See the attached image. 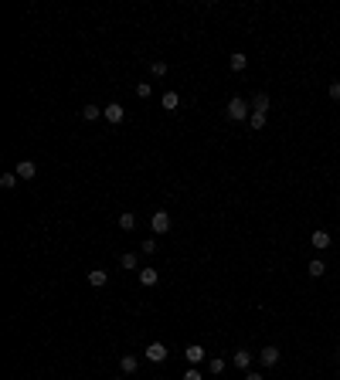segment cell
I'll use <instances>...</instances> for the list:
<instances>
[{
	"label": "cell",
	"instance_id": "9c48e42d",
	"mask_svg": "<svg viewBox=\"0 0 340 380\" xmlns=\"http://www.w3.org/2000/svg\"><path fill=\"white\" fill-rule=\"evenodd\" d=\"M160 105H163L167 112H174L177 105H181V95H177V92H163V99H160Z\"/></svg>",
	"mask_w": 340,
	"mask_h": 380
},
{
	"label": "cell",
	"instance_id": "44dd1931",
	"mask_svg": "<svg viewBox=\"0 0 340 380\" xmlns=\"http://www.w3.org/2000/svg\"><path fill=\"white\" fill-rule=\"evenodd\" d=\"M306 272H310L313 279H320V275L327 272V265H323V261H320V258H317V261H310V269H306Z\"/></svg>",
	"mask_w": 340,
	"mask_h": 380
},
{
	"label": "cell",
	"instance_id": "d4e9b609",
	"mask_svg": "<svg viewBox=\"0 0 340 380\" xmlns=\"http://www.w3.org/2000/svg\"><path fill=\"white\" fill-rule=\"evenodd\" d=\"M208 370H211V373H221V370H225V360L211 357V360H208Z\"/></svg>",
	"mask_w": 340,
	"mask_h": 380
},
{
	"label": "cell",
	"instance_id": "e0dca14e",
	"mask_svg": "<svg viewBox=\"0 0 340 380\" xmlns=\"http://www.w3.org/2000/svg\"><path fill=\"white\" fill-rule=\"evenodd\" d=\"M102 112H106V109H99L95 102H89V105H82V119H99Z\"/></svg>",
	"mask_w": 340,
	"mask_h": 380
},
{
	"label": "cell",
	"instance_id": "603a6c76",
	"mask_svg": "<svg viewBox=\"0 0 340 380\" xmlns=\"http://www.w3.org/2000/svg\"><path fill=\"white\" fill-rule=\"evenodd\" d=\"M150 92H153L150 82H140V85H136V95H140V99H150Z\"/></svg>",
	"mask_w": 340,
	"mask_h": 380
},
{
	"label": "cell",
	"instance_id": "5b68a950",
	"mask_svg": "<svg viewBox=\"0 0 340 380\" xmlns=\"http://www.w3.org/2000/svg\"><path fill=\"white\" fill-rule=\"evenodd\" d=\"M184 357H187V363H204V357H208V350H204L201 343H191V347L184 350Z\"/></svg>",
	"mask_w": 340,
	"mask_h": 380
},
{
	"label": "cell",
	"instance_id": "cb8c5ba5",
	"mask_svg": "<svg viewBox=\"0 0 340 380\" xmlns=\"http://www.w3.org/2000/svg\"><path fill=\"white\" fill-rule=\"evenodd\" d=\"M140 251H143V255H153V251H157V241H153V238L140 241Z\"/></svg>",
	"mask_w": 340,
	"mask_h": 380
},
{
	"label": "cell",
	"instance_id": "f1b7e54d",
	"mask_svg": "<svg viewBox=\"0 0 340 380\" xmlns=\"http://www.w3.org/2000/svg\"><path fill=\"white\" fill-rule=\"evenodd\" d=\"M337 360H340V350H337Z\"/></svg>",
	"mask_w": 340,
	"mask_h": 380
},
{
	"label": "cell",
	"instance_id": "5bb4252c",
	"mask_svg": "<svg viewBox=\"0 0 340 380\" xmlns=\"http://www.w3.org/2000/svg\"><path fill=\"white\" fill-rule=\"evenodd\" d=\"M119 265H123V269H126V272H133V269H136V265H140V255H136V251H126V255H123V258H119Z\"/></svg>",
	"mask_w": 340,
	"mask_h": 380
},
{
	"label": "cell",
	"instance_id": "9a60e30c",
	"mask_svg": "<svg viewBox=\"0 0 340 380\" xmlns=\"http://www.w3.org/2000/svg\"><path fill=\"white\" fill-rule=\"evenodd\" d=\"M235 367L238 370H249L252 367V353H249V350H238V353H235Z\"/></svg>",
	"mask_w": 340,
	"mask_h": 380
},
{
	"label": "cell",
	"instance_id": "3957f363",
	"mask_svg": "<svg viewBox=\"0 0 340 380\" xmlns=\"http://www.w3.org/2000/svg\"><path fill=\"white\" fill-rule=\"evenodd\" d=\"M143 357H147L150 363H163V360H167L170 353H167V347H163V343H147V350H143Z\"/></svg>",
	"mask_w": 340,
	"mask_h": 380
},
{
	"label": "cell",
	"instance_id": "4fadbf2b",
	"mask_svg": "<svg viewBox=\"0 0 340 380\" xmlns=\"http://www.w3.org/2000/svg\"><path fill=\"white\" fill-rule=\"evenodd\" d=\"M119 370H123V373H136V370H140V360H136L133 353H129V357H123V360H119Z\"/></svg>",
	"mask_w": 340,
	"mask_h": 380
},
{
	"label": "cell",
	"instance_id": "2e32d148",
	"mask_svg": "<svg viewBox=\"0 0 340 380\" xmlns=\"http://www.w3.org/2000/svg\"><path fill=\"white\" fill-rule=\"evenodd\" d=\"M140 282H143L147 289H150V285H157V269H150V265H147V269H140Z\"/></svg>",
	"mask_w": 340,
	"mask_h": 380
},
{
	"label": "cell",
	"instance_id": "ffe728a7",
	"mask_svg": "<svg viewBox=\"0 0 340 380\" xmlns=\"http://www.w3.org/2000/svg\"><path fill=\"white\" fill-rule=\"evenodd\" d=\"M150 71H153V79H163L167 75V61H150Z\"/></svg>",
	"mask_w": 340,
	"mask_h": 380
},
{
	"label": "cell",
	"instance_id": "277c9868",
	"mask_svg": "<svg viewBox=\"0 0 340 380\" xmlns=\"http://www.w3.org/2000/svg\"><path fill=\"white\" fill-rule=\"evenodd\" d=\"M102 116H106V123H113V126H119L126 119V109L123 105H119V102H109V105H106V112H102Z\"/></svg>",
	"mask_w": 340,
	"mask_h": 380
},
{
	"label": "cell",
	"instance_id": "484cf974",
	"mask_svg": "<svg viewBox=\"0 0 340 380\" xmlns=\"http://www.w3.org/2000/svg\"><path fill=\"white\" fill-rule=\"evenodd\" d=\"M184 380H204V377H201V370L191 367V370H184Z\"/></svg>",
	"mask_w": 340,
	"mask_h": 380
},
{
	"label": "cell",
	"instance_id": "52a82bcc",
	"mask_svg": "<svg viewBox=\"0 0 340 380\" xmlns=\"http://www.w3.org/2000/svg\"><path fill=\"white\" fill-rule=\"evenodd\" d=\"M310 245L317 248V251H327L330 248V231H313V235H310Z\"/></svg>",
	"mask_w": 340,
	"mask_h": 380
},
{
	"label": "cell",
	"instance_id": "8992f818",
	"mask_svg": "<svg viewBox=\"0 0 340 380\" xmlns=\"http://www.w3.org/2000/svg\"><path fill=\"white\" fill-rule=\"evenodd\" d=\"M14 173H17L21 180H34V173H38V163H34V160H21Z\"/></svg>",
	"mask_w": 340,
	"mask_h": 380
},
{
	"label": "cell",
	"instance_id": "6da1fadb",
	"mask_svg": "<svg viewBox=\"0 0 340 380\" xmlns=\"http://www.w3.org/2000/svg\"><path fill=\"white\" fill-rule=\"evenodd\" d=\"M225 116L231 119V123H242V119H249V116H252V112H249V102H245V99H238V95H235V99L228 102Z\"/></svg>",
	"mask_w": 340,
	"mask_h": 380
},
{
	"label": "cell",
	"instance_id": "4316f807",
	"mask_svg": "<svg viewBox=\"0 0 340 380\" xmlns=\"http://www.w3.org/2000/svg\"><path fill=\"white\" fill-rule=\"evenodd\" d=\"M330 99H340V82H330Z\"/></svg>",
	"mask_w": 340,
	"mask_h": 380
},
{
	"label": "cell",
	"instance_id": "7a4b0ae2",
	"mask_svg": "<svg viewBox=\"0 0 340 380\" xmlns=\"http://www.w3.org/2000/svg\"><path fill=\"white\" fill-rule=\"evenodd\" d=\"M150 231H153V235H167L170 231V214L167 211H153V217H150Z\"/></svg>",
	"mask_w": 340,
	"mask_h": 380
},
{
	"label": "cell",
	"instance_id": "7402d4cb",
	"mask_svg": "<svg viewBox=\"0 0 340 380\" xmlns=\"http://www.w3.org/2000/svg\"><path fill=\"white\" fill-rule=\"evenodd\" d=\"M0 187L14 190V187H17V173H4V177H0Z\"/></svg>",
	"mask_w": 340,
	"mask_h": 380
},
{
	"label": "cell",
	"instance_id": "83f0119b",
	"mask_svg": "<svg viewBox=\"0 0 340 380\" xmlns=\"http://www.w3.org/2000/svg\"><path fill=\"white\" fill-rule=\"evenodd\" d=\"M245 380H265V377H262V373H252V370H249V373H245Z\"/></svg>",
	"mask_w": 340,
	"mask_h": 380
},
{
	"label": "cell",
	"instance_id": "ba28073f",
	"mask_svg": "<svg viewBox=\"0 0 340 380\" xmlns=\"http://www.w3.org/2000/svg\"><path fill=\"white\" fill-rule=\"evenodd\" d=\"M259 360H262V367H276L279 363V347H265L259 353Z\"/></svg>",
	"mask_w": 340,
	"mask_h": 380
},
{
	"label": "cell",
	"instance_id": "30bf717a",
	"mask_svg": "<svg viewBox=\"0 0 340 380\" xmlns=\"http://www.w3.org/2000/svg\"><path fill=\"white\" fill-rule=\"evenodd\" d=\"M228 65H231V71H245V68H249V58L242 55V51H235V55L228 58Z\"/></svg>",
	"mask_w": 340,
	"mask_h": 380
},
{
	"label": "cell",
	"instance_id": "7c38bea8",
	"mask_svg": "<svg viewBox=\"0 0 340 380\" xmlns=\"http://www.w3.org/2000/svg\"><path fill=\"white\" fill-rule=\"evenodd\" d=\"M106 282H109V275H106V272H102V269H92V272H89V285H95V289H102Z\"/></svg>",
	"mask_w": 340,
	"mask_h": 380
},
{
	"label": "cell",
	"instance_id": "8fae6325",
	"mask_svg": "<svg viewBox=\"0 0 340 380\" xmlns=\"http://www.w3.org/2000/svg\"><path fill=\"white\" fill-rule=\"evenodd\" d=\"M252 112H269V95H265V92L252 95Z\"/></svg>",
	"mask_w": 340,
	"mask_h": 380
},
{
	"label": "cell",
	"instance_id": "ac0fdd59",
	"mask_svg": "<svg viewBox=\"0 0 340 380\" xmlns=\"http://www.w3.org/2000/svg\"><path fill=\"white\" fill-rule=\"evenodd\" d=\"M265 119H269V112H252V116H249V126H252V129H262V126H265Z\"/></svg>",
	"mask_w": 340,
	"mask_h": 380
},
{
	"label": "cell",
	"instance_id": "d6986e66",
	"mask_svg": "<svg viewBox=\"0 0 340 380\" xmlns=\"http://www.w3.org/2000/svg\"><path fill=\"white\" fill-rule=\"evenodd\" d=\"M119 227H123V231H133V227H136V217H133L129 211H126V214H119Z\"/></svg>",
	"mask_w": 340,
	"mask_h": 380
}]
</instances>
